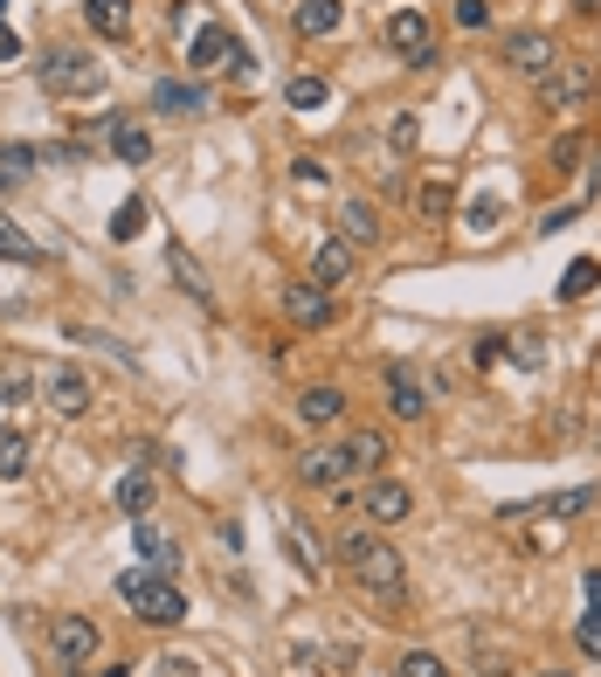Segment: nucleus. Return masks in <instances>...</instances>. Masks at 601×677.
I'll return each instance as SVG.
<instances>
[{"mask_svg": "<svg viewBox=\"0 0 601 677\" xmlns=\"http://www.w3.org/2000/svg\"><path fill=\"white\" fill-rule=\"evenodd\" d=\"M298 415H304L311 429H325V422L346 415V395H339V387H304V395H298Z\"/></svg>", "mask_w": 601, "mask_h": 677, "instance_id": "obj_19", "label": "nucleus"}, {"mask_svg": "<svg viewBox=\"0 0 601 677\" xmlns=\"http://www.w3.org/2000/svg\"><path fill=\"white\" fill-rule=\"evenodd\" d=\"M35 367H29V359H0V401H8V408H21V401H35Z\"/></svg>", "mask_w": 601, "mask_h": 677, "instance_id": "obj_20", "label": "nucleus"}, {"mask_svg": "<svg viewBox=\"0 0 601 677\" xmlns=\"http://www.w3.org/2000/svg\"><path fill=\"white\" fill-rule=\"evenodd\" d=\"M457 29H491V0H457Z\"/></svg>", "mask_w": 601, "mask_h": 677, "instance_id": "obj_35", "label": "nucleus"}, {"mask_svg": "<svg viewBox=\"0 0 601 677\" xmlns=\"http://www.w3.org/2000/svg\"><path fill=\"white\" fill-rule=\"evenodd\" d=\"M152 111H167V118H201V111H207V90L160 76V84H152Z\"/></svg>", "mask_w": 601, "mask_h": 677, "instance_id": "obj_15", "label": "nucleus"}, {"mask_svg": "<svg viewBox=\"0 0 601 677\" xmlns=\"http://www.w3.org/2000/svg\"><path fill=\"white\" fill-rule=\"evenodd\" d=\"M359 512H367L374 526H401V518L415 512V491H408L401 477H374V484H367V498H359Z\"/></svg>", "mask_w": 601, "mask_h": 677, "instance_id": "obj_10", "label": "nucleus"}, {"mask_svg": "<svg viewBox=\"0 0 601 677\" xmlns=\"http://www.w3.org/2000/svg\"><path fill=\"white\" fill-rule=\"evenodd\" d=\"M573 643H581V657H601V615H594V609L581 615V630H573Z\"/></svg>", "mask_w": 601, "mask_h": 677, "instance_id": "obj_37", "label": "nucleus"}, {"mask_svg": "<svg viewBox=\"0 0 601 677\" xmlns=\"http://www.w3.org/2000/svg\"><path fill=\"white\" fill-rule=\"evenodd\" d=\"M21 471H29V436H0V477H21Z\"/></svg>", "mask_w": 601, "mask_h": 677, "instance_id": "obj_31", "label": "nucleus"}, {"mask_svg": "<svg viewBox=\"0 0 601 677\" xmlns=\"http://www.w3.org/2000/svg\"><path fill=\"white\" fill-rule=\"evenodd\" d=\"M139 236H146V201L132 194V201L111 215V243H139Z\"/></svg>", "mask_w": 601, "mask_h": 677, "instance_id": "obj_28", "label": "nucleus"}, {"mask_svg": "<svg viewBox=\"0 0 601 677\" xmlns=\"http://www.w3.org/2000/svg\"><path fill=\"white\" fill-rule=\"evenodd\" d=\"M581 588H588V609H594V615H601V567H594V574H588V581H581Z\"/></svg>", "mask_w": 601, "mask_h": 677, "instance_id": "obj_42", "label": "nucleus"}, {"mask_svg": "<svg viewBox=\"0 0 601 677\" xmlns=\"http://www.w3.org/2000/svg\"><path fill=\"white\" fill-rule=\"evenodd\" d=\"M533 84H539L546 111H573V104L594 97V63H554V69H539Z\"/></svg>", "mask_w": 601, "mask_h": 677, "instance_id": "obj_5", "label": "nucleus"}, {"mask_svg": "<svg viewBox=\"0 0 601 677\" xmlns=\"http://www.w3.org/2000/svg\"><path fill=\"white\" fill-rule=\"evenodd\" d=\"M132 526H139V560L152 567V574H173V567H180V546L152 526V518H132Z\"/></svg>", "mask_w": 601, "mask_h": 677, "instance_id": "obj_16", "label": "nucleus"}, {"mask_svg": "<svg viewBox=\"0 0 601 677\" xmlns=\"http://www.w3.org/2000/svg\"><path fill=\"white\" fill-rule=\"evenodd\" d=\"M505 63H512V69H526V76L554 69V63H560V56H554V35H539V29H518V35H505Z\"/></svg>", "mask_w": 601, "mask_h": 677, "instance_id": "obj_13", "label": "nucleus"}, {"mask_svg": "<svg viewBox=\"0 0 601 677\" xmlns=\"http://www.w3.org/2000/svg\"><path fill=\"white\" fill-rule=\"evenodd\" d=\"M594 283H601V264H594V256H573V264H567V277H560V298L573 304V298H588Z\"/></svg>", "mask_w": 601, "mask_h": 677, "instance_id": "obj_26", "label": "nucleus"}, {"mask_svg": "<svg viewBox=\"0 0 601 677\" xmlns=\"http://www.w3.org/2000/svg\"><path fill=\"white\" fill-rule=\"evenodd\" d=\"M0 256H8V264H29V270L42 264V249H35L29 236H21V228H14L8 215H0Z\"/></svg>", "mask_w": 601, "mask_h": 677, "instance_id": "obj_27", "label": "nucleus"}, {"mask_svg": "<svg viewBox=\"0 0 601 677\" xmlns=\"http://www.w3.org/2000/svg\"><path fill=\"white\" fill-rule=\"evenodd\" d=\"M283 539H291V554H298V567H304V574H319V567H325V560H319V546H311V533H304V526H283Z\"/></svg>", "mask_w": 601, "mask_h": 677, "instance_id": "obj_34", "label": "nucleus"}, {"mask_svg": "<svg viewBox=\"0 0 601 677\" xmlns=\"http://www.w3.org/2000/svg\"><path fill=\"white\" fill-rule=\"evenodd\" d=\"M111 152L125 166H146L152 160V139H146V125H111Z\"/></svg>", "mask_w": 601, "mask_h": 677, "instance_id": "obj_23", "label": "nucleus"}, {"mask_svg": "<svg viewBox=\"0 0 601 677\" xmlns=\"http://www.w3.org/2000/svg\"><path fill=\"white\" fill-rule=\"evenodd\" d=\"M14 56H21V35L8 29V21H0V63H14Z\"/></svg>", "mask_w": 601, "mask_h": 677, "instance_id": "obj_40", "label": "nucleus"}, {"mask_svg": "<svg viewBox=\"0 0 601 677\" xmlns=\"http://www.w3.org/2000/svg\"><path fill=\"white\" fill-rule=\"evenodd\" d=\"M395 670H401V677H450V664H442L436 649H408V657H401Z\"/></svg>", "mask_w": 601, "mask_h": 677, "instance_id": "obj_32", "label": "nucleus"}, {"mask_svg": "<svg viewBox=\"0 0 601 677\" xmlns=\"http://www.w3.org/2000/svg\"><path fill=\"white\" fill-rule=\"evenodd\" d=\"M346 456H353V471H374V463H380L387 450H380V436H374V429H359V436L346 442Z\"/></svg>", "mask_w": 601, "mask_h": 677, "instance_id": "obj_33", "label": "nucleus"}, {"mask_svg": "<svg viewBox=\"0 0 601 677\" xmlns=\"http://www.w3.org/2000/svg\"><path fill=\"white\" fill-rule=\"evenodd\" d=\"M380 35H387V49H395L408 69H436V42H429V14L422 8H395Z\"/></svg>", "mask_w": 601, "mask_h": 677, "instance_id": "obj_3", "label": "nucleus"}, {"mask_svg": "<svg viewBox=\"0 0 601 677\" xmlns=\"http://www.w3.org/2000/svg\"><path fill=\"white\" fill-rule=\"evenodd\" d=\"M97 677H132V670H125V664H111V670H97Z\"/></svg>", "mask_w": 601, "mask_h": 677, "instance_id": "obj_44", "label": "nucleus"}, {"mask_svg": "<svg viewBox=\"0 0 601 677\" xmlns=\"http://www.w3.org/2000/svg\"><path fill=\"white\" fill-rule=\"evenodd\" d=\"M42 401L56 415H84L90 408V374L84 367H49L42 374Z\"/></svg>", "mask_w": 601, "mask_h": 677, "instance_id": "obj_9", "label": "nucleus"}, {"mask_svg": "<svg viewBox=\"0 0 601 677\" xmlns=\"http://www.w3.org/2000/svg\"><path fill=\"white\" fill-rule=\"evenodd\" d=\"M160 677H201V664H194V657H167Z\"/></svg>", "mask_w": 601, "mask_h": 677, "instance_id": "obj_39", "label": "nucleus"}, {"mask_svg": "<svg viewBox=\"0 0 601 677\" xmlns=\"http://www.w3.org/2000/svg\"><path fill=\"white\" fill-rule=\"evenodd\" d=\"M353 277V243H319V256H311V283H346Z\"/></svg>", "mask_w": 601, "mask_h": 677, "instance_id": "obj_18", "label": "nucleus"}, {"mask_svg": "<svg viewBox=\"0 0 601 677\" xmlns=\"http://www.w3.org/2000/svg\"><path fill=\"white\" fill-rule=\"evenodd\" d=\"M512 359H518V367H539V359H546L539 332H512Z\"/></svg>", "mask_w": 601, "mask_h": 677, "instance_id": "obj_36", "label": "nucleus"}, {"mask_svg": "<svg viewBox=\"0 0 601 677\" xmlns=\"http://www.w3.org/2000/svg\"><path fill=\"white\" fill-rule=\"evenodd\" d=\"M187 63H194V69H249V49L235 42L222 21H207V29L194 35V49H187Z\"/></svg>", "mask_w": 601, "mask_h": 677, "instance_id": "obj_8", "label": "nucleus"}, {"mask_svg": "<svg viewBox=\"0 0 601 677\" xmlns=\"http://www.w3.org/2000/svg\"><path fill=\"white\" fill-rule=\"evenodd\" d=\"M387 408H395L401 422H422V415H429V387L415 380V367H401V359L387 367Z\"/></svg>", "mask_w": 601, "mask_h": 677, "instance_id": "obj_12", "label": "nucleus"}, {"mask_svg": "<svg viewBox=\"0 0 601 677\" xmlns=\"http://www.w3.org/2000/svg\"><path fill=\"white\" fill-rule=\"evenodd\" d=\"M339 560L353 567V581L380 594V602H401V554L374 533H339Z\"/></svg>", "mask_w": 601, "mask_h": 677, "instance_id": "obj_1", "label": "nucleus"}, {"mask_svg": "<svg viewBox=\"0 0 601 677\" xmlns=\"http://www.w3.org/2000/svg\"><path fill=\"white\" fill-rule=\"evenodd\" d=\"M339 21H346V0H298L291 29H298L304 42H325V35H339Z\"/></svg>", "mask_w": 601, "mask_h": 677, "instance_id": "obj_14", "label": "nucleus"}, {"mask_svg": "<svg viewBox=\"0 0 601 677\" xmlns=\"http://www.w3.org/2000/svg\"><path fill=\"white\" fill-rule=\"evenodd\" d=\"M0 8H8V0H0Z\"/></svg>", "mask_w": 601, "mask_h": 677, "instance_id": "obj_46", "label": "nucleus"}, {"mask_svg": "<svg viewBox=\"0 0 601 677\" xmlns=\"http://www.w3.org/2000/svg\"><path fill=\"white\" fill-rule=\"evenodd\" d=\"M339 228H346V243H353V249H359V243H374V236H380L374 201H346V207H339Z\"/></svg>", "mask_w": 601, "mask_h": 677, "instance_id": "obj_22", "label": "nucleus"}, {"mask_svg": "<svg viewBox=\"0 0 601 677\" xmlns=\"http://www.w3.org/2000/svg\"><path fill=\"white\" fill-rule=\"evenodd\" d=\"M573 8H581V14H601V0H573Z\"/></svg>", "mask_w": 601, "mask_h": 677, "instance_id": "obj_43", "label": "nucleus"}, {"mask_svg": "<svg viewBox=\"0 0 601 677\" xmlns=\"http://www.w3.org/2000/svg\"><path fill=\"white\" fill-rule=\"evenodd\" d=\"M283 97H291V111H325V104H332V90L319 84V76H298V84L283 90Z\"/></svg>", "mask_w": 601, "mask_h": 677, "instance_id": "obj_29", "label": "nucleus"}, {"mask_svg": "<svg viewBox=\"0 0 601 677\" xmlns=\"http://www.w3.org/2000/svg\"><path fill=\"white\" fill-rule=\"evenodd\" d=\"M298 477L311 484V491H346V477H353V456H346V442H325V450H304L298 456Z\"/></svg>", "mask_w": 601, "mask_h": 677, "instance_id": "obj_7", "label": "nucleus"}, {"mask_svg": "<svg viewBox=\"0 0 601 677\" xmlns=\"http://www.w3.org/2000/svg\"><path fill=\"white\" fill-rule=\"evenodd\" d=\"M283 319L304 325V332L332 325V291H325V283H291V291H283Z\"/></svg>", "mask_w": 601, "mask_h": 677, "instance_id": "obj_11", "label": "nucleus"}, {"mask_svg": "<svg viewBox=\"0 0 601 677\" xmlns=\"http://www.w3.org/2000/svg\"><path fill=\"white\" fill-rule=\"evenodd\" d=\"M118 594L139 609V622H152V630H173V622H187V594H180L167 574H152V567L118 574Z\"/></svg>", "mask_w": 601, "mask_h": 677, "instance_id": "obj_2", "label": "nucleus"}, {"mask_svg": "<svg viewBox=\"0 0 601 677\" xmlns=\"http://www.w3.org/2000/svg\"><path fill=\"white\" fill-rule=\"evenodd\" d=\"M84 14H90L97 35H125V29H132V8H125V0H84Z\"/></svg>", "mask_w": 601, "mask_h": 677, "instance_id": "obj_24", "label": "nucleus"}, {"mask_svg": "<svg viewBox=\"0 0 601 677\" xmlns=\"http://www.w3.org/2000/svg\"><path fill=\"white\" fill-rule=\"evenodd\" d=\"M49 657H56L63 670H84L97 657V622L90 615H63L56 630H49Z\"/></svg>", "mask_w": 601, "mask_h": 677, "instance_id": "obj_6", "label": "nucleus"}, {"mask_svg": "<svg viewBox=\"0 0 601 677\" xmlns=\"http://www.w3.org/2000/svg\"><path fill=\"white\" fill-rule=\"evenodd\" d=\"M167 270L180 277V291H187L194 304H215V283H207V270H201V264H194V256L180 249V243H167Z\"/></svg>", "mask_w": 601, "mask_h": 677, "instance_id": "obj_17", "label": "nucleus"}, {"mask_svg": "<svg viewBox=\"0 0 601 677\" xmlns=\"http://www.w3.org/2000/svg\"><path fill=\"white\" fill-rule=\"evenodd\" d=\"M111 498H118V512H125V518H146V512H152V471H125Z\"/></svg>", "mask_w": 601, "mask_h": 677, "instance_id": "obj_21", "label": "nucleus"}, {"mask_svg": "<svg viewBox=\"0 0 601 677\" xmlns=\"http://www.w3.org/2000/svg\"><path fill=\"white\" fill-rule=\"evenodd\" d=\"M42 166V146H0V187H14V180H29Z\"/></svg>", "mask_w": 601, "mask_h": 677, "instance_id": "obj_25", "label": "nucleus"}, {"mask_svg": "<svg viewBox=\"0 0 601 677\" xmlns=\"http://www.w3.org/2000/svg\"><path fill=\"white\" fill-rule=\"evenodd\" d=\"M450 201H457V194H450V180H429V187L415 194V207H422V222H442V215H450Z\"/></svg>", "mask_w": 601, "mask_h": 677, "instance_id": "obj_30", "label": "nucleus"}, {"mask_svg": "<svg viewBox=\"0 0 601 677\" xmlns=\"http://www.w3.org/2000/svg\"><path fill=\"white\" fill-rule=\"evenodd\" d=\"M97 84H104V69L84 56V49H56V56L42 63V90L49 97H90Z\"/></svg>", "mask_w": 601, "mask_h": 677, "instance_id": "obj_4", "label": "nucleus"}, {"mask_svg": "<svg viewBox=\"0 0 601 677\" xmlns=\"http://www.w3.org/2000/svg\"><path fill=\"white\" fill-rule=\"evenodd\" d=\"M477 677H512V664H505V657H484V664H477Z\"/></svg>", "mask_w": 601, "mask_h": 677, "instance_id": "obj_41", "label": "nucleus"}, {"mask_svg": "<svg viewBox=\"0 0 601 677\" xmlns=\"http://www.w3.org/2000/svg\"><path fill=\"white\" fill-rule=\"evenodd\" d=\"M581 152H588V139H560V146H554V166H560V173L581 166Z\"/></svg>", "mask_w": 601, "mask_h": 677, "instance_id": "obj_38", "label": "nucleus"}, {"mask_svg": "<svg viewBox=\"0 0 601 677\" xmlns=\"http://www.w3.org/2000/svg\"><path fill=\"white\" fill-rule=\"evenodd\" d=\"M594 180H601V166H594Z\"/></svg>", "mask_w": 601, "mask_h": 677, "instance_id": "obj_45", "label": "nucleus"}]
</instances>
